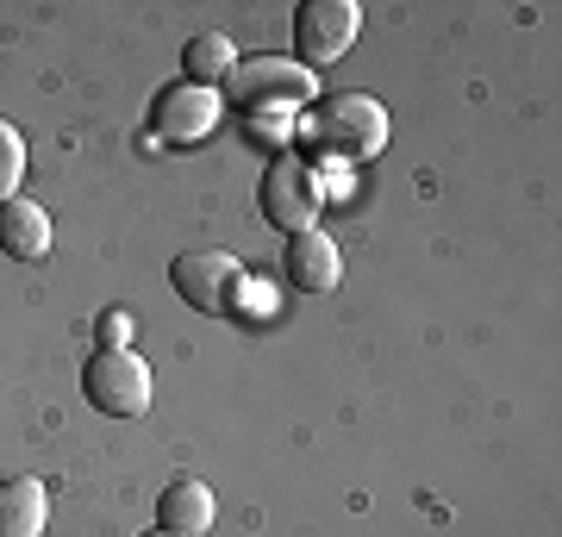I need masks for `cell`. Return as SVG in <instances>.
<instances>
[{"label":"cell","mask_w":562,"mask_h":537,"mask_svg":"<svg viewBox=\"0 0 562 537\" xmlns=\"http://www.w3.org/2000/svg\"><path fill=\"white\" fill-rule=\"evenodd\" d=\"M294 138L319 144L331 163H362L387 144V113L369 94H325L294 120Z\"/></svg>","instance_id":"obj_1"},{"label":"cell","mask_w":562,"mask_h":537,"mask_svg":"<svg viewBox=\"0 0 562 537\" xmlns=\"http://www.w3.org/2000/svg\"><path fill=\"white\" fill-rule=\"evenodd\" d=\"M220 100H238L244 113H306L319 100V76L301 57H238Z\"/></svg>","instance_id":"obj_2"},{"label":"cell","mask_w":562,"mask_h":537,"mask_svg":"<svg viewBox=\"0 0 562 537\" xmlns=\"http://www.w3.org/2000/svg\"><path fill=\"white\" fill-rule=\"evenodd\" d=\"M81 394H88V406H101L106 418H144L157 381H150V362L138 350H94L88 369H81Z\"/></svg>","instance_id":"obj_3"},{"label":"cell","mask_w":562,"mask_h":537,"mask_svg":"<svg viewBox=\"0 0 562 537\" xmlns=\"http://www.w3.org/2000/svg\"><path fill=\"white\" fill-rule=\"evenodd\" d=\"M225 100L220 88H201V81H169L157 100H150V138L157 144H201L213 138Z\"/></svg>","instance_id":"obj_4"},{"label":"cell","mask_w":562,"mask_h":537,"mask_svg":"<svg viewBox=\"0 0 562 537\" xmlns=\"http://www.w3.org/2000/svg\"><path fill=\"white\" fill-rule=\"evenodd\" d=\"M257 200H262V220L276 225V232H306V225L319 220V188H313V163H301L294 150L288 157H276L269 169H262V188H257Z\"/></svg>","instance_id":"obj_5"},{"label":"cell","mask_w":562,"mask_h":537,"mask_svg":"<svg viewBox=\"0 0 562 537\" xmlns=\"http://www.w3.org/2000/svg\"><path fill=\"white\" fill-rule=\"evenodd\" d=\"M362 32V7L357 0H306L294 13V44H301L306 69H325V63L350 57V44Z\"/></svg>","instance_id":"obj_6"},{"label":"cell","mask_w":562,"mask_h":537,"mask_svg":"<svg viewBox=\"0 0 562 537\" xmlns=\"http://www.w3.org/2000/svg\"><path fill=\"white\" fill-rule=\"evenodd\" d=\"M238 276H244L238 257H225V250H181V257L169 262V288H176V300L194 306V313H225Z\"/></svg>","instance_id":"obj_7"},{"label":"cell","mask_w":562,"mask_h":537,"mask_svg":"<svg viewBox=\"0 0 562 537\" xmlns=\"http://www.w3.org/2000/svg\"><path fill=\"white\" fill-rule=\"evenodd\" d=\"M281 276H288V288H301V294H331V288H338V276H344L338 238H331V232H319V225L294 232V238H288V250H281Z\"/></svg>","instance_id":"obj_8"},{"label":"cell","mask_w":562,"mask_h":537,"mask_svg":"<svg viewBox=\"0 0 562 537\" xmlns=\"http://www.w3.org/2000/svg\"><path fill=\"white\" fill-rule=\"evenodd\" d=\"M213 488H206L201 476H176L169 488L157 494V532L169 537H206L213 532Z\"/></svg>","instance_id":"obj_9"},{"label":"cell","mask_w":562,"mask_h":537,"mask_svg":"<svg viewBox=\"0 0 562 537\" xmlns=\"http://www.w3.org/2000/svg\"><path fill=\"white\" fill-rule=\"evenodd\" d=\"M0 250L20 262L50 257V213H44L38 200H25V194L0 200Z\"/></svg>","instance_id":"obj_10"},{"label":"cell","mask_w":562,"mask_h":537,"mask_svg":"<svg viewBox=\"0 0 562 537\" xmlns=\"http://www.w3.org/2000/svg\"><path fill=\"white\" fill-rule=\"evenodd\" d=\"M50 525V488L38 476H20L0 488V537H44Z\"/></svg>","instance_id":"obj_11"},{"label":"cell","mask_w":562,"mask_h":537,"mask_svg":"<svg viewBox=\"0 0 562 537\" xmlns=\"http://www.w3.org/2000/svg\"><path fill=\"white\" fill-rule=\"evenodd\" d=\"M232 63H238V44L225 38V32H201V38L181 44V81L220 88V81L232 76Z\"/></svg>","instance_id":"obj_12"},{"label":"cell","mask_w":562,"mask_h":537,"mask_svg":"<svg viewBox=\"0 0 562 537\" xmlns=\"http://www.w3.org/2000/svg\"><path fill=\"white\" fill-rule=\"evenodd\" d=\"M294 120L301 113H244V138L269 144L276 157H288V144H294Z\"/></svg>","instance_id":"obj_13"},{"label":"cell","mask_w":562,"mask_h":537,"mask_svg":"<svg viewBox=\"0 0 562 537\" xmlns=\"http://www.w3.org/2000/svg\"><path fill=\"white\" fill-rule=\"evenodd\" d=\"M20 181H25V138L0 120V200L20 194Z\"/></svg>","instance_id":"obj_14"},{"label":"cell","mask_w":562,"mask_h":537,"mask_svg":"<svg viewBox=\"0 0 562 537\" xmlns=\"http://www.w3.org/2000/svg\"><path fill=\"white\" fill-rule=\"evenodd\" d=\"M94 350H132V313L125 306H106L101 313V325H94Z\"/></svg>","instance_id":"obj_15"},{"label":"cell","mask_w":562,"mask_h":537,"mask_svg":"<svg viewBox=\"0 0 562 537\" xmlns=\"http://www.w3.org/2000/svg\"><path fill=\"white\" fill-rule=\"evenodd\" d=\"M313 188H319V206H325V200H350V188H357V181H350V163L325 157L319 169H313Z\"/></svg>","instance_id":"obj_16"},{"label":"cell","mask_w":562,"mask_h":537,"mask_svg":"<svg viewBox=\"0 0 562 537\" xmlns=\"http://www.w3.org/2000/svg\"><path fill=\"white\" fill-rule=\"evenodd\" d=\"M144 537H169V532H144Z\"/></svg>","instance_id":"obj_17"}]
</instances>
